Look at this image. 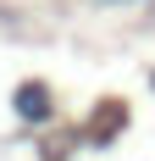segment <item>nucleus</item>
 Masks as SVG:
<instances>
[{"instance_id": "f257e3e1", "label": "nucleus", "mask_w": 155, "mask_h": 161, "mask_svg": "<svg viewBox=\"0 0 155 161\" xmlns=\"http://www.w3.org/2000/svg\"><path fill=\"white\" fill-rule=\"evenodd\" d=\"M56 117H61V95H56L45 78H22L11 89V122H22L28 133L56 128Z\"/></svg>"}, {"instance_id": "f03ea898", "label": "nucleus", "mask_w": 155, "mask_h": 161, "mask_svg": "<svg viewBox=\"0 0 155 161\" xmlns=\"http://www.w3.org/2000/svg\"><path fill=\"white\" fill-rule=\"evenodd\" d=\"M100 6H133V0H100Z\"/></svg>"}, {"instance_id": "7ed1b4c3", "label": "nucleus", "mask_w": 155, "mask_h": 161, "mask_svg": "<svg viewBox=\"0 0 155 161\" xmlns=\"http://www.w3.org/2000/svg\"><path fill=\"white\" fill-rule=\"evenodd\" d=\"M150 89H155V72H150Z\"/></svg>"}]
</instances>
